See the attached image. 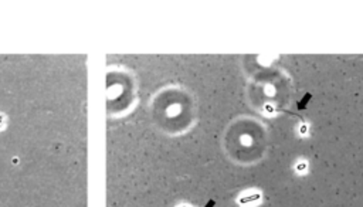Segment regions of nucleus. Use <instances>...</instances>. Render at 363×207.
Here are the masks:
<instances>
[{
  "instance_id": "obj_1",
  "label": "nucleus",
  "mask_w": 363,
  "mask_h": 207,
  "mask_svg": "<svg viewBox=\"0 0 363 207\" xmlns=\"http://www.w3.org/2000/svg\"><path fill=\"white\" fill-rule=\"evenodd\" d=\"M305 130H307V126H302V128H301V132H302V133H304V132H305Z\"/></svg>"
},
{
  "instance_id": "obj_2",
  "label": "nucleus",
  "mask_w": 363,
  "mask_h": 207,
  "mask_svg": "<svg viewBox=\"0 0 363 207\" xmlns=\"http://www.w3.org/2000/svg\"><path fill=\"white\" fill-rule=\"evenodd\" d=\"M304 167H305V165H299V166H298V169H299V170H302V169H304Z\"/></svg>"
}]
</instances>
